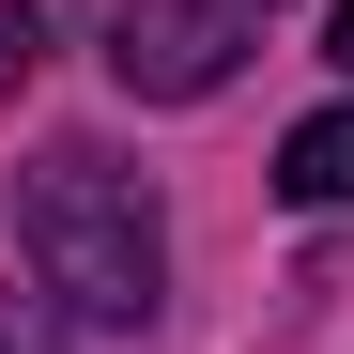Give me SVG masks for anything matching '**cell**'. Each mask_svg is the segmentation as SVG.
<instances>
[{
	"mask_svg": "<svg viewBox=\"0 0 354 354\" xmlns=\"http://www.w3.org/2000/svg\"><path fill=\"white\" fill-rule=\"evenodd\" d=\"M324 62H339V77H354V0H339V16H324Z\"/></svg>",
	"mask_w": 354,
	"mask_h": 354,
	"instance_id": "cell-6",
	"label": "cell"
},
{
	"mask_svg": "<svg viewBox=\"0 0 354 354\" xmlns=\"http://www.w3.org/2000/svg\"><path fill=\"white\" fill-rule=\"evenodd\" d=\"M31 262H46V292H62L77 324H154V292H169V231H154V185L124 154H93V139H62L31 169Z\"/></svg>",
	"mask_w": 354,
	"mask_h": 354,
	"instance_id": "cell-1",
	"label": "cell"
},
{
	"mask_svg": "<svg viewBox=\"0 0 354 354\" xmlns=\"http://www.w3.org/2000/svg\"><path fill=\"white\" fill-rule=\"evenodd\" d=\"M0 354H62V324H46L31 292H0Z\"/></svg>",
	"mask_w": 354,
	"mask_h": 354,
	"instance_id": "cell-4",
	"label": "cell"
},
{
	"mask_svg": "<svg viewBox=\"0 0 354 354\" xmlns=\"http://www.w3.org/2000/svg\"><path fill=\"white\" fill-rule=\"evenodd\" d=\"M262 16L277 0H124V16H108V77H124L139 108H201L262 46Z\"/></svg>",
	"mask_w": 354,
	"mask_h": 354,
	"instance_id": "cell-2",
	"label": "cell"
},
{
	"mask_svg": "<svg viewBox=\"0 0 354 354\" xmlns=\"http://www.w3.org/2000/svg\"><path fill=\"white\" fill-rule=\"evenodd\" d=\"M277 185L308 201V216H339V201H354V108H308V124H292V154H277Z\"/></svg>",
	"mask_w": 354,
	"mask_h": 354,
	"instance_id": "cell-3",
	"label": "cell"
},
{
	"mask_svg": "<svg viewBox=\"0 0 354 354\" xmlns=\"http://www.w3.org/2000/svg\"><path fill=\"white\" fill-rule=\"evenodd\" d=\"M31 31H46V16H31V0H0V93H16V77H31Z\"/></svg>",
	"mask_w": 354,
	"mask_h": 354,
	"instance_id": "cell-5",
	"label": "cell"
}]
</instances>
